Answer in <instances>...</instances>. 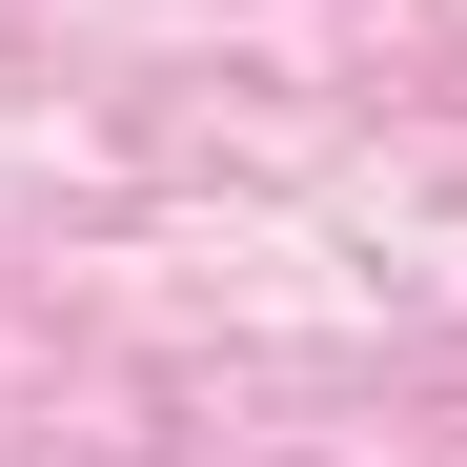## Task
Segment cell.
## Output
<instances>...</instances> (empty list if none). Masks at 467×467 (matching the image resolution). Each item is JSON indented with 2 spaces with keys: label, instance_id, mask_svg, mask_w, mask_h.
Listing matches in <instances>:
<instances>
[]
</instances>
